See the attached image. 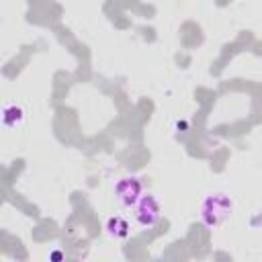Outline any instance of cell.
I'll list each match as a JSON object with an SVG mask.
<instances>
[{
  "mask_svg": "<svg viewBox=\"0 0 262 262\" xmlns=\"http://www.w3.org/2000/svg\"><path fill=\"white\" fill-rule=\"evenodd\" d=\"M2 121L6 127H18L25 121V108L18 106L16 102H10L2 108Z\"/></svg>",
  "mask_w": 262,
  "mask_h": 262,
  "instance_id": "4",
  "label": "cell"
},
{
  "mask_svg": "<svg viewBox=\"0 0 262 262\" xmlns=\"http://www.w3.org/2000/svg\"><path fill=\"white\" fill-rule=\"evenodd\" d=\"M233 211V201L225 192H211L201 203V221L207 227L221 225Z\"/></svg>",
  "mask_w": 262,
  "mask_h": 262,
  "instance_id": "1",
  "label": "cell"
},
{
  "mask_svg": "<svg viewBox=\"0 0 262 262\" xmlns=\"http://www.w3.org/2000/svg\"><path fill=\"white\" fill-rule=\"evenodd\" d=\"M115 194L119 199V203L123 207H135V203L139 201V196L143 194V186L141 180L135 176H125L119 178L115 184Z\"/></svg>",
  "mask_w": 262,
  "mask_h": 262,
  "instance_id": "3",
  "label": "cell"
},
{
  "mask_svg": "<svg viewBox=\"0 0 262 262\" xmlns=\"http://www.w3.org/2000/svg\"><path fill=\"white\" fill-rule=\"evenodd\" d=\"M129 223H127V219H123V217H119V215H115V217H111L108 221H106V233L111 235V237H115V239H125L127 235H129Z\"/></svg>",
  "mask_w": 262,
  "mask_h": 262,
  "instance_id": "5",
  "label": "cell"
},
{
  "mask_svg": "<svg viewBox=\"0 0 262 262\" xmlns=\"http://www.w3.org/2000/svg\"><path fill=\"white\" fill-rule=\"evenodd\" d=\"M160 215H162V207L158 199L151 192L141 194L139 201L135 203V221L141 227H154L160 221Z\"/></svg>",
  "mask_w": 262,
  "mask_h": 262,
  "instance_id": "2",
  "label": "cell"
}]
</instances>
